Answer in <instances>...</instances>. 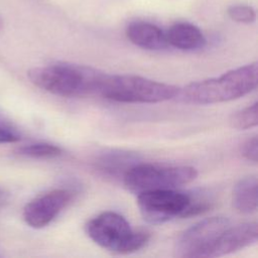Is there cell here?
Instances as JSON below:
<instances>
[{
	"instance_id": "1",
	"label": "cell",
	"mask_w": 258,
	"mask_h": 258,
	"mask_svg": "<svg viewBox=\"0 0 258 258\" xmlns=\"http://www.w3.org/2000/svg\"><path fill=\"white\" fill-rule=\"evenodd\" d=\"M258 67L252 62L229 71L219 78L194 82L179 89L181 101L195 105H210L239 99L257 87Z\"/></svg>"
},
{
	"instance_id": "2",
	"label": "cell",
	"mask_w": 258,
	"mask_h": 258,
	"mask_svg": "<svg viewBox=\"0 0 258 258\" xmlns=\"http://www.w3.org/2000/svg\"><path fill=\"white\" fill-rule=\"evenodd\" d=\"M104 74L85 66L53 63L30 69L27 77L39 89L59 97H82L98 93Z\"/></svg>"
},
{
	"instance_id": "3",
	"label": "cell",
	"mask_w": 258,
	"mask_h": 258,
	"mask_svg": "<svg viewBox=\"0 0 258 258\" xmlns=\"http://www.w3.org/2000/svg\"><path fill=\"white\" fill-rule=\"evenodd\" d=\"M179 88L134 75H105L98 94L111 101L131 104H154L177 97Z\"/></svg>"
},
{
	"instance_id": "4",
	"label": "cell",
	"mask_w": 258,
	"mask_h": 258,
	"mask_svg": "<svg viewBox=\"0 0 258 258\" xmlns=\"http://www.w3.org/2000/svg\"><path fill=\"white\" fill-rule=\"evenodd\" d=\"M86 233L100 247L118 254L138 251L150 238L146 231L132 230L127 220L115 212H104L91 219Z\"/></svg>"
},
{
	"instance_id": "5",
	"label": "cell",
	"mask_w": 258,
	"mask_h": 258,
	"mask_svg": "<svg viewBox=\"0 0 258 258\" xmlns=\"http://www.w3.org/2000/svg\"><path fill=\"white\" fill-rule=\"evenodd\" d=\"M198 171L192 166H163L139 163L130 166L124 173L125 187L135 194L154 189H173L194 181Z\"/></svg>"
},
{
	"instance_id": "6",
	"label": "cell",
	"mask_w": 258,
	"mask_h": 258,
	"mask_svg": "<svg viewBox=\"0 0 258 258\" xmlns=\"http://www.w3.org/2000/svg\"><path fill=\"white\" fill-rule=\"evenodd\" d=\"M231 225L226 217L204 219L186 229L176 240L173 254L178 258H208L220 235Z\"/></svg>"
},
{
	"instance_id": "7",
	"label": "cell",
	"mask_w": 258,
	"mask_h": 258,
	"mask_svg": "<svg viewBox=\"0 0 258 258\" xmlns=\"http://www.w3.org/2000/svg\"><path fill=\"white\" fill-rule=\"evenodd\" d=\"M190 201L188 194L173 189H154L138 194L137 206L143 219L150 224H163L181 218Z\"/></svg>"
},
{
	"instance_id": "8",
	"label": "cell",
	"mask_w": 258,
	"mask_h": 258,
	"mask_svg": "<svg viewBox=\"0 0 258 258\" xmlns=\"http://www.w3.org/2000/svg\"><path fill=\"white\" fill-rule=\"evenodd\" d=\"M75 192L68 188H56L37 196L23 209L25 223L34 229L49 225L74 200Z\"/></svg>"
},
{
	"instance_id": "9",
	"label": "cell",
	"mask_w": 258,
	"mask_h": 258,
	"mask_svg": "<svg viewBox=\"0 0 258 258\" xmlns=\"http://www.w3.org/2000/svg\"><path fill=\"white\" fill-rule=\"evenodd\" d=\"M258 225L256 222H246L229 226L217 239L211 248L208 258L220 257L242 250L257 241Z\"/></svg>"
},
{
	"instance_id": "10",
	"label": "cell",
	"mask_w": 258,
	"mask_h": 258,
	"mask_svg": "<svg viewBox=\"0 0 258 258\" xmlns=\"http://www.w3.org/2000/svg\"><path fill=\"white\" fill-rule=\"evenodd\" d=\"M126 37L134 45L148 50H161L168 46L165 32L147 21H134L125 30Z\"/></svg>"
},
{
	"instance_id": "11",
	"label": "cell",
	"mask_w": 258,
	"mask_h": 258,
	"mask_svg": "<svg viewBox=\"0 0 258 258\" xmlns=\"http://www.w3.org/2000/svg\"><path fill=\"white\" fill-rule=\"evenodd\" d=\"M168 45L180 50L192 51L202 49L207 39L202 30L188 22H176L165 32Z\"/></svg>"
},
{
	"instance_id": "12",
	"label": "cell",
	"mask_w": 258,
	"mask_h": 258,
	"mask_svg": "<svg viewBox=\"0 0 258 258\" xmlns=\"http://www.w3.org/2000/svg\"><path fill=\"white\" fill-rule=\"evenodd\" d=\"M257 177L254 175L241 178L234 186L232 195L233 207L237 212L250 215L257 210Z\"/></svg>"
},
{
	"instance_id": "13",
	"label": "cell",
	"mask_w": 258,
	"mask_h": 258,
	"mask_svg": "<svg viewBox=\"0 0 258 258\" xmlns=\"http://www.w3.org/2000/svg\"><path fill=\"white\" fill-rule=\"evenodd\" d=\"M16 152L20 155L31 158H54L62 153V150L53 144L45 142L31 143L17 148Z\"/></svg>"
},
{
	"instance_id": "14",
	"label": "cell",
	"mask_w": 258,
	"mask_h": 258,
	"mask_svg": "<svg viewBox=\"0 0 258 258\" xmlns=\"http://www.w3.org/2000/svg\"><path fill=\"white\" fill-rule=\"evenodd\" d=\"M258 108L257 102L236 112L230 118V125L238 130H247L257 126Z\"/></svg>"
},
{
	"instance_id": "15",
	"label": "cell",
	"mask_w": 258,
	"mask_h": 258,
	"mask_svg": "<svg viewBox=\"0 0 258 258\" xmlns=\"http://www.w3.org/2000/svg\"><path fill=\"white\" fill-rule=\"evenodd\" d=\"M228 16L235 22L249 24L255 21L256 12L254 8L246 4H234L227 9Z\"/></svg>"
},
{
	"instance_id": "16",
	"label": "cell",
	"mask_w": 258,
	"mask_h": 258,
	"mask_svg": "<svg viewBox=\"0 0 258 258\" xmlns=\"http://www.w3.org/2000/svg\"><path fill=\"white\" fill-rule=\"evenodd\" d=\"M21 139L18 129L0 116V143H14Z\"/></svg>"
},
{
	"instance_id": "17",
	"label": "cell",
	"mask_w": 258,
	"mask_h": 258,
	"mask_svg": "<svg viewBox=\"0 0 258 258\" xmlns=\"http://www.w3.org/2000/svg\"><path fill=\"white\" fill-rule=\"evenodd\" d=\"M211 208V202L205 199H196L190 196V201L185 208L184 212L182 213L181 218H189V217H196L199 216L207 211H209Z\"/></svg>"
},
{
	"instance_id": "18",
	"label": "cell",
	"mask_w": 258,
	"mask_h": 258,
	"mask_svg": "<svg viewBox=\"0 0 258 258\" xmlns=\"http://www.w3.org/2000/svg\"><path fill=\"white\" fill-rule=\"evenodd\" d=\"M241 152H242V155L254 162V163H257V160H258V139H257V136H253V137H250L248 138L242 145V148H241Z\"/></svg>"
},
{
	"instance_id": "19",
	"label": "cell",
	"mask_w": 258,
	"mask_h": 258,
	"mask_svg": "<svg viewBox=\"0 0 258 258\" xmlns=\"http://www.w3.org/2000/svg\"><path fill=\"white\" fill-rule=\"evenodd\" d=\"M1 27H2V20H1V18H0V29H1Z\"/></svg>"
}]
</instances>
